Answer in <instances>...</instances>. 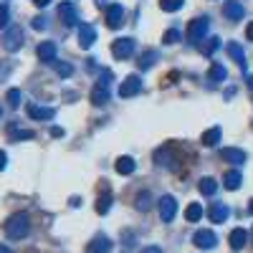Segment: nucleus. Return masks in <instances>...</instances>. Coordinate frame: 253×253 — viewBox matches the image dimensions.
Returning a JSON list of instances; mask_svg holds the SVG:
<instances>
[{
  "label": "nucleus",
  "instance_id": "nucleus-1",
  "mask_svg": "<svg viewBox=\"0 0 253 253\" xmlns=\"http://www.w3.org/2000/svg\"><path fill=\"white\" fill-rule=\"evenodd\" d=\"M31 233V218L26 213H15L5 220V236L10 241H20Z\"/></svg>",
  "mask_w": 253,
  "mask_h": 253
},
{
  "label": "nucleus",
  "instance_id": "nucleus-2",
  "mask_svg": "<svg viewBox=\"0 0 253 253\" xmlns=\"http://www.w3.org/2000/svg\"><path fill=\"white\" fill-rule=\"evenodd\" d=\"M208 28H210V18H205V15L190 20V23H187V33H185L187 43H198V41H203L208 36Z\"/></svg>",
  "mask_w": 253,
  "mask_h": 253
},
{
  "label": "nucleus",
  "instance_id": "nucleus-3",
  "mask_svg": "<svg viewBox=\"0 0 253 253\" xmlns=\"http://www.w3.org/2000/svg\"><path fill=\"white\" fill-rule=\"evenodd\" d=\"M109 81H112V71H104L99 84L91 89V104L94 107H104L109 101Z\"/></svg>",
  "mask_w": 253,
  "mask_h": 253
},
{
  "label": "nucleus",
  "instance_id": "nucleus-4",
  "mask_svg": "<svg viewBox=\"0 0 253 253\" xmlns=\"http://www.w3.org/2000/svg\"><path fill=\"white\" fill-rule=\"evenodd\" d=\"M155 162L160 167H167V170H177L180 167V157L175 155L172 147H160V150L155 152Z\"/></svg>",
  "mask_w": 253,
  "mask_h": 253
},
{
  "label": "nucleus",
  "instance_id": "nucleus-5",
  "mask_svg": "<svg viewBox=\"0 0 253 253\" xmlns=\"http://www.w3.org/2000/svg\"><path fill=\"white\" fill-rule=\"evenodd\" d=\"M134 48H137L134 38H117L114 43H112V53H114V58H119V61H126V58H132Z\"/></svg>",
  "mask_w": 253,
  "mask_h": 253
},
{
  "label": "nucleus",
  "instance_id": "nucleus-6",
  "mask_svg": "<svg viewBox=\"0 0 253 253\" xmlns=\"http://www.w3.org/2000/svg\"><path fill=\"white\" fill-rule=\"evenodd\" d=\"M3 46L5 51H20V46H23V31H20V26H10L3 36Z\"/></svg>",
  "mask_w": 253,
  "mask_h": 253
},
{
  "label": "nucleus",
  "instance_id": "nucleus-7",
  "mask_svg": "<svg viewBox=\"0 0 253 253\" xmlns=\"http://www.w3.org/2000/svg\"><path fill=\"white\" fill-rule=\"evenodd\" d=\"M157 205H160V218L165 223H172V218L177 215V200L172 195H162Z\"/></svg>",
  "mask_w": 253,
  "mask_h": 253
},
{
  "label": "nucleus",
  "instance_id": "nucleus-8",
  "mask_svg": "<svg viewBox=\"0 0 253 253\" xmlns=\"http://www.w3.org/2000/svg\"><path fill=\"white\" fill-rule=\"evenodd\" d=\"M142 91V79L139 76H126L119 86V96L122 99H129V96H137Z\"/></svg>",
  "mask_w": 253,
  "mask_h": 253
},
{
  "label": "nucleus",
  "instance_id": "nucleus-9",
  "mask_svg": "<svg viewBox=\"0 0 253 253\" xmlns=\"http://www.w3.org/2000/svg\"><path fill=\"white\" fill-rule=\"evenodd\" d=\"M193 243L198 246V248H203V251H210V248H215L218 246V236L213 233V230H198V233L193 236Z\"/></svg>",
  "mask_w": 253,
  "mask_h": 253
},
{
  "label": "nucleus",
  "instance_id": "nucleus-10",
  "mask_svg": "<svg viewBox=\"0 0 253 253\" xmlns=\"http://www.w3.org/2000/svg\"><path fill=\"white\" fill-rule=\"evenodd\" d=\"M122 23H124V8L119 3H112L107 8V26L117 31V28H122Z\"/></svg>",
  "mask_w": 253,
  "mask_h": 253
},
{
  "label": "nucleus",
  "instance_id": "nucleus-11",
  "mask_svg": "<svg viewBox=\"0 0 253 253\" xmlns=\"http://www.w3.org/2000/svg\"><path fill=\"white\" fill-rule=\"evenodd\" d=\"M228 215H230V208L225 203H213V205L208 208V218L213 220V223H225Z\"/></svg>",
  "mask_w": 253,
  "mask_h": 253
},
{
  "label": "nucleus",
  "instance_id": "nucleus-12",
  "mask_svg": "<svg viewBox=\"0 0 253 253\" xmlns=\"http://www.w3.org/2000/svg\"><path fill=\"white\" fill-rule=\"evenodd\" d=\"M223 13H225V18H228V20H243L246 8H243L241 0H228V3L223 5Z\"/></svg>",
  "mask_w": 253,
  "mask_h": 253
},
{
  "label": "nucleus",
  "instance_id": "nucleus-13",
  "mask_svg": "<svg viewBox=\"0 0 253 253\" xmlns=\"http://www.w3.org/2000/svg\"><path fill=\"white\" fill-rule=\"evenodd\" d=\"M94 41H96V28L94 26H89V23L79 26V43H81V48H91Z\"/></svg>",
  "mask_w": 253,
  "mask_h": 253
},
{
  "label": "nucleus",
  "instance_id": "nucleus-14",
  "mask_svg": "<svg viewBox=\"0 0 253 253\" xmlns=\"http://www.w3.org/2000/svg\"><path fill=\"white\" fill-rule=\"evenodd\" d=\"M114 243L107 238V236H96L89 246H86V253H112Z\"/></svg>",
  "mask_w": 253,
  "mask_h": 253
},
{
  "label": "nucleus",
  "instance_id": "nucleus-15",
  "mask_svg": "<svg viewBox=\"0 0 253 253\" xmlns=\"http://www.w3.org/2000/svg\"><path fill=\"white\" fill-rule=\"evenodd\" d=\"M36 53H38V61L53 63L56 61V43H53V41H43V43L36 48Z\"/></svg>",
  "mask_w": 253,
  "mask_h": 253
},
{
  "label": "nucleus",
  "instance_id": "nucleus-16",
  "mask_svg": "<svg viewBox=\"0 0 253 253\" xmlns=\"http://www.w3.org/2000/svg\"><path fill=\"white\" fill-rule=\"evenodd\" d=\"M28 117L31 119H38V122H48L56 117V112L51 107H38V104H28Z\"/></svg>",
  "mask_w": 253,
  "mask_h": 253
},
{
  "label": "nucleus",
  "instance_id": "nucleus-17",
  "mask_svg": "<svg viewBox=\"0 0 253 253\" xmlns=\"http://www.w3.org/2000/svg\"><path fill=\"white\" fill-rule=\"evenodd\" d=\"M58 18L63 20V26H76L79 15H76L74 3H61V5H58Z\"/></svg>",
  "mask_w": 253,
  "mask_h": 253
},
{
  "label": "nucleus",
  "instance_id": "nucleus-18",
  "mask_svg": "<svg viewBox=\"0 0 253 253\" xmlns=\"http://www.w3.org/2000/svg\"><path fill=\"white\" fill-rule=\"evenodd\" d=\"M225 51L230 53V58H233V61L238 63V69H241V71H246V53H243L241 43H233V41H230V43L225 46Z\"/></svg>",
  "mask_w": 253,
  "mask_h": 253
},
{
  "label": "nucleus",
  "instance_id": "nucleus-19",
  "mask_svg": "<svg viewBox=\"0 0 253 253\" xmlns=\"http://www.w3.org/2000/svg\"><path fill=\"white\" fill-rule=\"evenodd\" d=\"M220 157L225 162H233V165H243L246 162V152L243 150H236V147H225V150L220 152Z\"/></svg>",
  "mask_w": 253,
  "mask_h": 253
},
{
  "label": "nucleus",
  "instance_id": "nucleus-20",
  "mask_svg": "<svg viewBox=\"0 0 253 253\" xmlns=\"http://www.w3.org/2000/svg\"><path fill=\"white\" fill-rule=\"evenodd\" d=\"M241 182H243V175H241L238 170H228V172H225V177H223L225 190H238V187H241Z\"/></svg>",
  "mask_w": 253,
  "mask_h": 253
},
{
  "label": "nucleus",
  "instance_id": "nucleus-21",
  "mask_svg": "<svg viewBox=\"0 0 253 253\" xmlns=\"http://www.w3.org/2000/svg\"><path fill=\"white\" fill-rule=\"evenodd\" d=\"M246 243H248V233H246L243 228H236L233 233H230V248H233V251H241Z\"/></svg>",
  "mask_w": 253,
  "mask_h": 253
},
{
  "label": "nucleus",
  "instance_id": "nucleus-22",
  "mask_svg": "<svg viewBox=\"0 0 253 253\" xmlns=\"http://www.w3.org/2000/svg\"><path fill=\"white\" fill-rule=\"evenodd\" d=\"M228 79V71L220 66V63H213L210 66V71H208V84H220V81H225Z\"/></svg>",
  "mask_w": 253,
  "mask_h": 253
},
{
  "label": "nucleus",
  "instance_id": "nucleus-23",
  "mask_svg": "<svg viewBox=\"0 0 253 253\" xmlns=\"http://www.w3.org/2000/svg\"><path fill=\"white\" fill-rule=\"evenodd\" d=\"M220 137H223L220 126H210V129L203 134V144H205V147H215V144L220 142Z\"/></svg>",
  "mask_w": 253,
  "mask_h": 253
},
{
  "label": "nucleus",
  "instance_id": "nucleus-24",
  "mask_svg": "<svg viewBox=\"0 0 253 253\" xmlns=\"http://www.w3.org/2000/svg\"><path fill=\"white\" fill-rule=\"evenodd\" d=\"M114 167H117V172H119V175H132L137 165H134V160H132V157H119Z\"/></svg>",
  "mask_w": 253,
  "mask_h": 253
},
{
  "label": "nucleus",
  "instance_id": "nucleus-25",
  "mask_svg": "<svg viewBox=\"0 0 253 253\" xmlns=\"http://www.w3.org/2000/svg\"><path fill=\"white\" fill-rule=\"evenodd\" d=\"M200 218H203V205H200V203H190V205H187V210H185V220L198 223Z\"/></svg>",
  "mask_w": 253,
  "mask_h": 253
},
{
  "label": "nucleus",
  "instance_id": "nucleus-26",
  "mask_svg": "<svg viewBox=\"0 0 253 253\" xmlns=\"http://www.w3.org/2000/svg\"><path fill=\"white\" fill-rule=\"evenodd\" d=\"M134 205H137V210H139V213H147V210H150L155 203H152V195H150V193H144V190H142V193L137 195V200H134Z\"/></svg>",
  "mask_w": 253,
  "mask_h": 253
},
{
  "label": "nucleus",
  "instance_id": "nucleus-27",
  "mask_svg": "<svg viewBox=\"0 0 253 253\" xmlns=\"http://www.w3.org/2000/svg\"><path fill=\"white\" fill-rule=\"evenodd\" d=\"M198 187H200V193H203V195H215V190H218V185H215L213 177H203Z\"/></svg>",
  "mask_w": 253,
  "mask_h": 253
},
{
  "label": "nucleus",
  "instance_id": "nucleus-28",
  "mask_svg": "<svg viewBox=\"0 0 253 253\" xmlns=\"http://www.w3.org/2000/svg\"><path fill=\"white\" fill-rule=\"evenodd\" d=\"M109 210H112V195L107 193V195H101V198L96 200V213H99V215H107Z\"/></svg>",
  "mask_w": 253,
  "mask_h": 253
},
{
  "label": "nucleus",
  "instance_id": "nucleus-29",
  "mask_svg": "<svg viewBox=\"0 0 253 253\" xmlns=\"http://www.w3.org/2000/svg\"><path fill=\"white\" fill-rule=\"evenodd\" d=\"M218 48H220V38H215V36H213V38H208V41H205L200 51H203L205 56H213V53H215Z\"/></svg>",
  "mask_w": 253,
  "mask_h": 253
},
{
  "label": "nucleus",
  "instance_id": "nucleus-30",
  "mask_svg": "<svg viewBox=\"0 0 253 253\" xmlns=\"http://www.w3.org/2000/svg\"><path fill=\"white\" fill-rule=\"evenodd\" d=\"M185 5V0H160V8L165 10V13H175V10H180Z\"/></svg>",
  "mask_w": 253,
  "mask_h": 253
},
{
  "label": "nucleus",
  "instance_id": "nucleus-31",
  "mask_svg": "<svg viewBox=\"0 0 253 253\" xmlns=\"http://www.w3.org/2000/svg\"><path fill=\"white\" fill-rule=\"evenodd\" d=\"M53 66H56V74L63 76V79L74 74V66H71V63H66V61H58V58H56V61H53Z\"/></svg>",
  "mask_w": 253,
  "mask_h": 253
},
{
  "label": "nucleus",
  "instance_id": "nucleus-32",
  "mask_svg": "<svg viewBox=\"0 0 253 253\" xmlns=\"http://www.w3.org/2000/svg\"><path fill=\"white\" fill-rule=\"evenodd\" d=\"M155 58H157L155 51H144V53H142V61H139V69H150L152 63H155Z\"/></svg>",
  "mask_w": 253,
  "mask_h": 253
},
{
  "label": "nucleus",
  "instance_id": "nucleus-33",
  "mask_svg": "<svg viewBox=\"0 0 253 253\" xmlns=\"http://www.w3.org/2000/svg\"><path fill=\"white\" fill-rule=\"evenodd\" d=\"M165 43H167V46H175V43H180V31H175V28L165 31Z\"/></svg>",
  "mask_w": 253,
  "mask_h": 253
},
{
  "label": "nucleus",
  "instance_id": "nucleus-34",
  "mask_svg": "<svg viewBox=\"0 0 253 253\" xmlns=\"http://www.w3.org/2000/svg\"><path fill=\"white\" fill-rule=\"evenodd\" d=\"M20 99H23V94H20V89H10L8 91V104L15 109V107H20Z\"/></svg>",
  "mask_w": 253,
  "mask_h": 253
},
{
  "label": "nucleus",
  "instance_id": "nucleus-35",
  "mask_svg": "<svg viewBox=\"0 0 253 253\" xmlns=\"http://www.w3.org/2000/svg\"><path fill=\"white\" fill-rule=\"evenodd\" d=\"M8 23H10V10L0 5V28H8Z\"/></svg>",
  "mask_w": 253,
  "mask_h": 253
},
{
  "label": "nucleus",
  "instance_id": "nucleus-36",
  "mask_svg": "<svg viewBox=\"0 0 253 253\" xmlns=\"http://www.w3.org/2000/svg\"><path fill=\"white\" fill-rule=\"evenodd\" d=\"M36 31H43V28H48V20L43 18V15H38V18H33V23H31Z\"/></svg>",
  "mask_w": 253,
  "mask_h": 253
},
{
  "label": "nucleus",
  "instance_id": "nucleus-37",
  "mask_svg": "<svg viewBox=\"0 0 253 253\" xmlns=\"http://www.w3.org/2000/svg\"><path fill=\"white\" fill-rule=\"evenodd\" d=\"M5 165H8V155L0 150V170H5Z\"/></svg>",
  "mask_w": 253,
  "mask_h": 253
},
{
  "label": "nucleus",
  "instance_id": "nucleus-38",
  "mask_svg": "<svg viewBox=\"0 0 253 253\" xmlns=\"http://www.w3.org/2000/svg\"><path fill=\"white\" fill-rule=\"evenodd\" d=\"M142 253H162V248H157V246H147Z\"/></svg>",
  "mask_w": 253,
  "mask_h": 253
},
{
  "label": "nucleus",
  "instance_id": "nucleus-39",
  "mask_svg": "<svg viewBox=\"0 0 253 253\" xmlns=\"http://www.w3.org/2000/svg\"><path fill=\"white\" fill-rule=\"evenodd\" d=\"M246 38L253 41V23H248V28H246Z\"/></svg>",
  "mask_w": 253,
  "mask_h": 253
},
{
  "label": "nucleus",
  "instance_id": "nucleus-40",
  "mask_svg": "<svg viewBox=\"0 0 253 253\" xmlns=\"http://www.w3.org/2000/svg\"><path fill=\"white\" fill-rule=\"evenodd\" d=\"M33 3H36V5H38V8H46V5H48V3H51V0H33Z\"/></svg>",
  "mask_w": 253,
  "mask_h": 253
},
{
  "label": "nucleus",
  "instance_id": "nucleus-41",
  "mask_svg": "<svg viewBox=\"0 0 253 253\" xmlns=\"http://www.w3.org/2000/svg\"><path fill=\"white\" fill-rule=\"evenodd\" d=\"M51 134H53V137H61V134H63V129H58V126H53V129H51Z\"/></svg>",
  "mask_w": 253,
  "mask_h": 253
},
{
  "label": "nucleus",
  "instance_id": "nucleus-42",
  "mask_svg": "<svg viewBox=\"0 0 253 253\" xmlns=\"http://www.w3.org/2000/svg\"><path fill=\"white\" fill-rule=\"evenodd\" d=\"M0 253H13L10 248H5V246H0Z\"/></svg>",
  "mask_w": 253,
  "mask_h": 253
},
{
  "label": "nucleus",
  "instance_id": "nucleus-43",
  "mask_svg": "<svg viewBox=\"0 0 253 253\" xmlns=\"http://www.w3.org/2000/svg\"><path fill=\"white\" fill-rule=\"evenodd\" d=\"M248 89L253 91V76H248Z\"/></svg>",
  "mask_w": 253,
  "mask_h": 253
},
{
  "label": "nucleus",
  "instance_id": "nucleus-44",
  "mask_svg": "<svg viewBox=\"0 0 253 253\" xmlns=\"http://www.w3.org/2000/svg\"><path fill=\"white\" fill-rule=\"evenodd\" d=\"M248 213H251V215H253V200H251V203H248Z\"/></svg>",
  "mask_w": 253,
  "mask_h": 253
},
{
  "label": "nucleus",
  "instance_id": "nucleus-45",
  "mask_svg": "<svg viewBox=\"0 0 253 253\" xmlns=\"http://www.w3.org/2000/svg\"><path fill=\"white\" fill-rule=\"evenodd\" d=\"M0 114H3V112H0Z\"/></svg>",
  "mask_w": 253,
  "mask_h": 253
},
{
  "label": "nucleus",
  "instance_id": "nucleus-46",
  "mask_svg": "<svg viewBox=\"0 0 253 253\" xmlns=\"http://www.w3.org/2000/svg\"><path fill=\"white\" fill-rule=\"evenodd\" d=\"M251 238H253V236H251Z\"/></svg>",
  "mask_w": 253,
  "mask_h": 253
}]
</instances>
